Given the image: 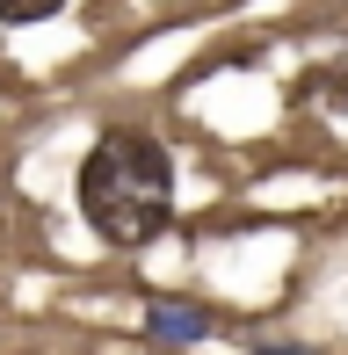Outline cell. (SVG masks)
Instances as JSON below:
<instances>
[{
	"label": "cell",
	"mask_w": 348,
	"mask_h": 355,
	"mask_svg": "<svg viewBox=\"0 0 348 355\" xmlns=\"http://www.w3.org/2000/svg\"><path fill=\"white\" fill-rule=\"evenodd\" d=\"M73 196H80V218L102 247L138 254L167 232L174 218V153L153 131H102L80 153V174H73Z\"/></svg>",
	"instance_id": "6da1fadb"
},
{
	"label": "cell",
	"mask_w": 348,
	"mask_h": 355,
	"mask_svg": "<svg viewBox=\"0 0 348 355\" xmlns=\"http://www.w3.org/2000/svg\"><path fill=\"white\" fill-rule=\"evenodd\" d=\"M218 327L225 319L211 304H189V297H153L146 304V341H160V348H203Z\"/></svg>",
	"instance_id": "7a4b0ae2"
},
{
	"label": "cell",
	"mask_w": 348,
	"mask_h": 355,
	"mask_svg": "<svg viewBox=\"0 0 348 355\" xmlns=\"http://www.w3.org/2000/svg\"><path fill=\"white\" fill-rule=\"evenodd\" d=\"M66 0H0V22L8 29H29V22H51Z\"/></svg>",
	"instance_id": "3957f363"
},
{
	"label": "cell",
	"mask_w": 348,
	"mask_h": 355,
	"mask_svg": "<svg viewBox=\"0 0 348 355\" xmlns=\"http://www.w3.org/2000/svg\"><path fill=\"white\" fill-rule=\"evenodd\" d=\"M312 87H320L327 102H348V44H341V58H334V66H327L320 80H312Z\"/></svg>",
	"instance_id": "277c9868"
},
{
	"label": "cell",
	"mask_w": 348,
	"mask_h": 355,
	"mask_svg": "<svg viewBox=\"0 0 348 355\" xmlns=\"http://www.w3.org/2000/svg\"><path fill=\"white\" fill-rule=\"evenodd\" d=\"M247 355H327V348H305V341H268V334H254V341H247Z\"/></svg>",
	"instance_id": "5b68a950"
}]
</instances>
